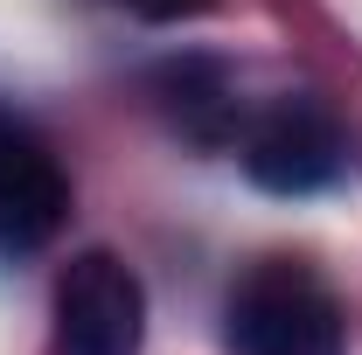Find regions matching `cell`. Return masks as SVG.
<instances>
[{"mask_svg": "<svg viewBox=\"0 0 362 355\" xmlns=\"http://www.w3.org/2000/svg\"><path fill=\"white\" fill-rule=\"evenodd\" d=\"M153 91H160V112H168L195 146L237 139V119H244V112H237V84H230V70L216 56H175V63H160V70H153Z\"/></svg>", "mask_w": 362, "mask_h": 355, "instance_id": "5", "label": "cell"}, {"mask_svg": "<svg viewBox=\"0 0 362 355\" xmlns=\"http://www.w3.org/2000/svg\"><path fill=\"white\" fill-rule=\"evenodd\" d=\"M356 139L320 98H279L244 133V175L265 195H320L349 175Z\"/></svg>", "mask_w": 362, "mask_h": 355, "instance_id": "3", "label": "cell"}, {"mask_svg": "<svg viewBox=\"0 0 362 355\" xmlns=\"http://www.w3.org/2000/svg\"><path fill=\"white\" fill-rule=\"evenodd\" d=\"M126 14H139V21H188V14H202L209 0H119Z\"/></svg>", "mask_w": 362, "mask_h": 355, "instance_id": "6", "label": "cell"}, {"mask_svg": "<svg viewBox=\"0 0 362 355\" xmlns=\"http://www.w3.org/2000/svg\"><path fill=\"white\" fill-rule=\"evenodd\" d=\"M70 223V175L42 139L0 119V251H42Z\"/></svg>", "mask_w": 362, "mask_h": 355, "instance_id": "4", "label": "cell"}, {"mask_svg": "<svg viewBox=\"0 0 362 355\" xmlns=\"http://www.w3.org/2000/svg\"><path fill=\"white\" fill-rule=\"evenodd\" d=\"M146 349V286L126 258L84 251L56 279L49 355H139Z\"/></svg>", "mask_w": 362, "mask_h": 355, "instance_id": "2", "label": "cell"}, {"mask_svg": "<svg viewBox=\"0 0 362 355\" xmlns=\"http://www.w3.org/2000/svg\"><path fill=\"white\" fill-rule=\"evenodd\" d=\"M341 300L293 258H265L230 293V349L237 355H341Z\"/></svg>", "mask_w": 362, "mask_h": 355, "instance_id": "1", "label": "cell"}]
</instances>
